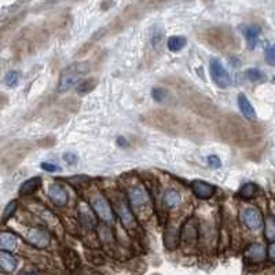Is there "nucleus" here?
Here are the masks:
<instances>
[{
	"label": "nucleus",
	"mask_w": 275,
	"mask_h": 275,
	"mask_svg": "<svg viewBox=\"0 0 275 275\" xmlns=\"http://www.w3.org/2000/svg\"><path fill=\"white\" fill-rule=\"evenodd\" d=\"M41 169L47 172H61V168L51 162H41Z\"/></svg>",
	"instance_id": "obj_29"
},
{
	"label": "nucleus",
	"mask_w": 275,
	"mask_h": 275,
	"mask_svg": "<svg viewBox=\"0 0 275 275\" xmlns=\"http://www.w3.org/2000/svg\"><path fill=\"white\" fill-rule=\"evenodd\" d=\"M4 83H6L7 87H10V88H14V87L18 86V83H19V73L18 72H8L4 77Z\"/></svg>",
	"instance_id": "obj_24"
},
{
	"label": "nucleus",
	"mask_w": 275,
	"mask_h": 275,
	"mask_svg": "<svg viewBox=\"0 0 275 275\" xmlns=\"http://www.w3.org/2000/svg\"><path fill=\"white\" fill-rule=\"evenodd\" d=\"M92 211L95 212L99 220H102L105 224H112L115 220V213L108 200L102 194H95L91 198Z\"/></svg>",
	"instance_id": "obj_2"
},
{
	"label": "nucleus",
	"mask_w": 275,
	"mask_h": 275,
	"mask_svg": "<svg viewBox=\"0 0 275 275\" xmlns=\"http://www.w3.org/2000/svg\"><path fill=\"white\" fill-rule=\"evenodd\" d=\"M267 258L271 263L275 264V242L270 244L269 249H267Z\"/></svg>",
	"instance_id": "obj_30"
},
{
	"label": "nucleus",
	"mask_w": 275,
	"mask_h": 275,
	"mask_svg": "<svg viewBox=\"0 0 275 275\" xmlns=\"http://www.w3.org/2000/svg\"><path fill=\"white\" fill-rule=\"evenodd\" d=\"M245 76H247L248 80L252 81V83H260V81L266 80V75L258 68L248 69L247 72H245Z\"/></svg>",
	"instance_id": "obj_22"
},
{
	"label": "nucleus",
	"mask_w": 275,
	"mask_h": 275,
	"mask_svg": "<svg viewBox=\"0 0 275 275\" xmlns=\"http://www.w3.org/2000/svg\"><path fill=\"white\" fill-rule=\"evenodd\" d=\"M17 235L12 233H1L0 234V248L1 252H11L17 247Z\"/></svg>",
	"instance_id": "obj_13"
},
{
	"label": "nucleus",
	"mask_w": 275,
	"mask_h": 275,
	"mask_svg": "<svg viewBox=\"0 0 275 275\" xmlns=\"http://www.w3.org/2000/svg\"><path fill=\"white\" fill-rule=\"evenodd\" d=\"M63 160L66 161L68 164H75L76 161H77V157H76V154H73V153H65V155H63Z\"/></svg>",
	"instance_id": "obj_31"
},
{
	"label": "nucleus",
	"mask_w": 275,
	"mask_h": 275,
	"mask_svg": "<svg viewBox=\"0 0 275 275\" xmlns=\"http://www.w3.org/2000/svg\"><path fill=\"white\" fill-rule=\"evenodd\" d=\"M259 187L256 186L255 183H245L244 186H242V189H241L240 191V195L244 198V200H251V198H253L255 197V194L258 193Z\"/></svg>",
	"instance_id": "obj_21"
},
{
	"label": "nucleus",
	"mask_w": 275,
	"mask_h": 275,
	"mask_svg": "<svg viewBox=\"0 0 275 275\" xmlns=\"http://www.w3.org/2000/svg\"><path fill=\"white\" fill-rule=\"evenodd\" d=\"M26 241L30 245L36 248H47L50 244V235L47 231L41 229H32L29 230L26 234Z\"/></svg>",
	"instance_id": "obj_6"
},
{
	"label": "nucleus",
	"mask_w": 275,
	"mask_h": 275,
	"mask_svg": "<svg viewBox=\"0 0 275 275\" xmlns=\"http://www.w3.org/2000/svg\"><path fill=\"white\" fill-rule=\"evenodd\" d=\"M80 215H81V222L86 224L87 227H92V226H94V218H92L91 213L83 211V208H81Z\"/></svg>",
	"instance_id": "obj_27"
},
{
	"label": "nucleus",
	"mask_w": 275,
	"mask_h": 275,
	"mask_svg": "<svg viewBox=\"0 0 275 275\" xmlns=\"http://www.w3.org/2000/svg\"><path fill=\"white\" fill-rule=\"evenodd\" d=\"M151 97H153V99L157 101V102H162L166 98V91L165 90H162V88H160V87H155V88L151 90Z\"/></svg>",
	"instance_id": "obj_26"
},
{
	"label": "nucleus",
	"mask_w": 275,
	"mask_h": 275,
	"mask_svg": "<svg viewBox=\"0 0 275 275\" xmlns=\"http://www.w3.org/2000/svg\"><path fill=\"white\" fill-rule=\"evenodd\" d=\"M209 72H211V77L215 81V84L220 88H229L231 86V76L227 72V69L224 68L223 63L220 62L219 59L213 58L209 62Z\"/></svg>",
	"instance_id": "obj_4"
},
{
	"label": "nucleus",
	"mask_w": 275,
	"mask_h": 275,
	"mask_svg": "<svg viewBox=\"0 0 275 275\" xmlns=\"http://www.w3.org/2000/svg\"><path fill=\"white\" fill-rule=\"evenodd\" d=\"M241 219L249 230L256 231L263 226V216L256 208H245L241 213Z\"/></svg>",
	"instance_id": "obj_5"
},
{
	"label": "nucleus",
	"mask_w": 275,
	"mask_h": 275,
	"mask_svg": "<svg viewBox=\"0 0 275 275\" xmlns=\"http://www.w3.org/2000/svg\"><path fill=\"white\" fill-rule=\"evenodd\" d=\"M206 162H208V165L213 168V169H219L220 166H222V161L219 158L218 155H209L208 158H206Z\"/></svg>",
	"instance_id": "obj_28"
},
{
	"label": "nucleus",
	"mask_w": 275,
	"mask_h": 275,
	"mask_svg": "<svg viewBox=\"0 0 275 275\" xmlns=\"http://www.w3.org/2000/svg\"><path fill=\"white\" fill-rule=\"evenodd\" d=\"M238 108H240L242 116H244L245 119H248L249 121H255L258 119L256 110H255L252 103L249 102V99H248L244 94H240V95H238Z\"/></svg>",
	"instance_id": "obj_11"
},
{
	"label": "nucleus",
	"mask_w": 275,
	"mask_h": 275,
	"mask_svg": "<svg viewBox=\"0 0 275 275\" xmlns=\"http://www.w3.org/2000/svg\"><path fill=\"white\" fill-rule=\"evenodd\" d=\"M17 201H11V202L7 204V206L4 208V212H3V216H1V222L3 223H7V220L14 215V212L17 211Z\"/></svg>",
	"instance_id": "obj_23"
},
{
	"label": "nucleus",
	"mask_w": 275,
	"mask_h": 275,
	"mask_svg": "<svg viewBox=\"0 0 275 275\" xmlns=\"http://www.w3.org/2000/svg\"><path fill=\"white\" fill-rule=\"evenodd\" d=\"M128 200H130L131 209H134L135 213H140L142 211H146L149 208L150 197L144 187L135 186V187L130 189V191H128Z\"/></svg>",
	"instance_id": "obj_3"
},
{
	"label": "nucleus",
	"mask_w": 275,
	"mask_h": 275,
	"mask_svg": "<svg viewBox=\"0 0 275 275\" xmlns=\"http://www.w3.org/2000/svg\"><path fill=\"white\" fill-rule=\"evenodd\" d=\"M130 208H131V206L128 205V204H126L124 201H121V205L119 206V215H120L121 222H123V224L126 226L127 229H131L132 226L135 224V222H134V216H132V212Z\"/></svg>",
	"instance_id": "obj_14"
},
{
	"label": "nucleus",
	"mask_w": 275,
	"mask_h": 275,
	"mask_svg": "<svg viewBox=\"0 0 275 275\" xmlns=\"http://www.w3.org/2000/svg\"><path fill=\"white\" fill-rule=\"evenodd\" d=\"M191 190H193L195 197H198L201 200H208L215 194V186L206 183L204 180H194L191 183Z\"/></svg>",
	"instance_id": "obj_7"
},
{
	"label": "nucleus",
	"mask_w": 275,
	"mask_h": 275,
	"mask_svg": "<svg viewBox=\"0 0 275 275\" xmlns=\"http://www.w3.org/2000/svg\"><path fill=\"white\" fill-rule=\"evenodd\" d=\"M186 39L183 36H172L168 39V48L171 50L172 52H178L180 50H183L184 46H186Z\"/></svg>",
	"instance_id": "obj_18"
},
{
	"label": "nucleus",
	"mask_w": 275,
	"mask_h": 275,
	"mask_svg": "<svg viewBox=\"0 0 275 275\" xmlns=\"http://www.w3.org/2000/svg\"><path fill=\"white\" fill-rule=\"evenodd\" d=\"M41 179L40 178H32L28 179L26 182H23L22 186L19 187V194L21 195H29L34 193L36 190L40 187Z\"/></svg>",
	"instance_id": "obj_16"
},
{
	"label": "nucleus",
	"mask_w": 275,
	"mask_h": 275,
	"mask_svg": "<svg viewBox=\"0 0 275 275\" xmlns=\"http://www.w3.org/2000/svg\"><path fill=\"white\" fill-rule=\"evenodd\" d=\"M87 66L86 63L79 62L73 63L63 70L59 77V83H58V92H68L69 90L75 88L77 84H80L83 77L86 75Z\"/></svg>",
	"instance_id": "obj_1"
},
{
	"label": "nucleus",
	"mask_w": 275,
	"mask_h": 275,
	"mask_svg": "<svg viewBox=\"0 0 275 275\" xmlns=\"http://www.w3.org/2000/svg\"><path fill=\"white\" fill-rule=\"evenodd\" d=\"M245 39H247V44L249 50H255L259 43V37H260V26L258 25H251L247 26L244 30Z\"/></svg>",
	"instance_id": "obj_12"
},
{
	"label": "nucleus",
	"mask_w": 275,
	"mask_h": 275,
	"mask_svg": "<svg viewBox=\"0 0 275 275\" xmlns=\"http://www.w3.org/2000/svg\"><path fill=\"white\" fill-rule=\"evenodd\" d=\"M48 197L58 206H63L68 204V191L59 183H52L48 189Z\"/></svg>",
	"instance_id": "obj_8"
},
{
	"label": "nucleus",
	"mask_w": 275,
	"mask_h": 275,
	"mask_svg": "<svg viewBox=\"0 0 275 275\" xmlns=\"http://www.w3.org/2000/svg\"><path fill=\"white\" fill-rule=\"evenodd\" d=\"M164 202L168 208H175V206L180 205L182 202V197L176 190H168L164 195Z\"/></svg>",
	"instance_id": "obj_17"
},
{
	"label": "nucleus",
	"mask_w": 275,
	"mask_h": 275,
	"mask_svg": "<svg viewBox=\"0 0 275 275\" xmlns=\"http://www.w3.org/2000/svg\"><path fill=\"white\" fill-rule=\"evenodd\" d=\"M264 58H266V62L271 65V66H275V43L270 44L266 51H264Z\"/></svg>",
	"instance_id": "obj_25"
},
{
	"label": "nucleus",
	"mask_w": 275,
	"mask_h": 275,
	"mask_svg": "<svg viewBox=\"0 0 275 275\" xmlns=\"http://www.w3.org/2000/svg\"><path fill=\"white\" fill-rule=\"evenodd\" d=\"M0 266L3 271L6 273H12L17 269V259L8 252H0Z\"/></svg>",
	"instance_id": "obj_15"
},
{
	"label": "nucleus",
	"mask_w": 275,
	"mask_h": 275,
	"mask_svg": "<svg viewBox=\"0 0 275 275\" xmlns=\"http://www.w3.org/2000/svg\"><path fill=\"white\" fill-rule=\"evenodd\" d=\"M26 275H34V274H26Z\"/></svg>",
	"instance_id": "obj_32"
},
{
	"label": "nucleus",
	"mask_w": 275,
	"mask_h": 275,
	"mask_svg": "<svg viewBox=\"0 0 275 275\" xmlns=\"http://www.w3.org/2000/svg\"><path fill=\"white\" fill-rule=\"evenodd\" d=\"M180 238H182L184 244H189V245H193V244L197 242V238H198V226H197L194 220H189L187 223L184 224L183 229H182V233H180Z\"/></svg>",
	"instance_id": "obj_9"
},
{
	"label": "nucleus",
	"mask_w": 275,
	"mask_h": 275,
	"mask_svg": "<svg viewBox=\"0 0 275 275\" xmlns=\"http://www.w3.org/2000/svg\"><path fill=\"white\" fill-rule=\"evenodd\" d=\"M266 256H267V252L263 245L260 244H252L245 251V259L251 263H262Z\"/></svg>",
	"instance_id": "obj_10"
},
{
	"label": "nucleus",
	"mask_w": 275,
	"mask_h": 275,
	"mask_svg": "<svg viewBox=\"0 0 275 275\" xmlns=\"http://www.w3.org/2000/svg\"><path fill=\"white\" fill-rule=\"evenodd\" d=\"M264 237L271 244L275 242V219L267 218L264 222Z\"/></svg>",
	"instance_id": "obj_19"
},
{
	"label": "nucleus",
	"mask_w": 275,
	"mask_h": 275,
	"mask_svg": "<svg viewBox=\"0 0 275 275\" xmlns=\"http://www.w3.org/2000/svg\"><path fill=\"white\" fill-rule=\"evenodd\" d=\"M178 230L169 229L168 231H165V235H164V242H165L166 248L169 249H173V248L178 245Z\"/></svg>",
	"instance_id": "obj_20"
}]
</instances>
